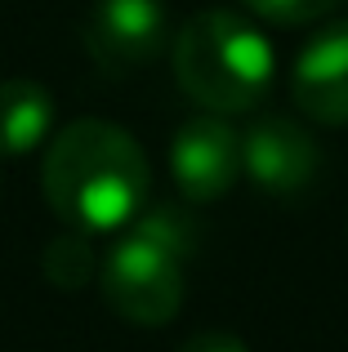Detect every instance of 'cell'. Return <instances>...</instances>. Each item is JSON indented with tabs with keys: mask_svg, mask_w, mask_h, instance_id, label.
Here are the masks:
<instances>
[{
	"mask_svg": "<svg viewBox=\"0 0 348 352\" xmlns=\"http://www.w3.org/2000/svg\"><path fill=\"white\" fill-rule=\"evenodd\" d=\"M290 98L317 125H348V23H331L304 45L290 72Z\"/></svg>",
	"mask_w": 348,
	"mask_h": 352,
	"instance_id": "obj_7",
	"label": "cell"
},
{
	"mask_svg": "<svg viewBox=\"0 0 348 352\" xmlns=\"http://www.w3.org/2000/svg\"><path fill=\"white\" fill-rule=\"evenodd\" d=\"M94 267H98V258H94V250H89L85 232L58 236L45 250V276H50L54 285H80V281H89Z\"/></svg>",
	"mask_w": 348,
	"mask_h": 352,
	"instance_id": "obj_9",
	"label": "cell"
},
{
	"mask_svg": "<svg viewBox=\"0 0 348 352\" xmlns=\"http://www.w3.org/2000/svg\"><path fill=\"white\" fill-rule=\"evenodd\" d=\"M170 36L161 0H98L85 23V50L107 76H130L148 67Z\"/></svg>",
	"mask_w": 348,
	"mask_h": 352,
	"instance_id": "obj_4",
	"label": "cell"
},
{
	"mask_svg": "<svg viewBox=\"0 0 348 352\" xmlns=\"http://www.w3.org/2000/svg\"><path fill=\"white\" fill-rule=\"evenodd\" d=\"M174 76L197 107L241 116L268 98L277 58H272V41L254 23L228 9H206L183 23L174 41Z\"/></svg>",
	"mask_w": 348,
	"mask_h": 352,
	"instance_id": "obj_2",
	"label": "cell"
},
{
	"mask_svg": "<svg viewBox=\"0 0 348 352\" xmlns=\"http://www.w3.org/2000/svg\"><path fill=\"white\" fill-rule=\"evenodd\" d=\"M170 170L192 206L219 201L241 179V134L219 112L188 120V125H179V134L170 143Z\"/></svg>",
	"mask_w": 348,
	"mask_h": 352,
	"instance_id": "obj_5",
	"label": "cell"
},
{
	"mask_svg": "<svg viewBox=\"0 0 348 352\" xmlns=\"http://www.w3.org/2000/svg\"><path fill=\"white\" fill-rule=\"evenodd\" d=\"M41 183L76 232H121L148 197V156L112 120H72L45 152Z\"/></svg>",
	"mask_w": 348,
	"mask_h": 352,
	"instance_id": "obj_1",
	"label": "cell"
},
{
	"mask_svg": "<svg viewBox=\"0 0 348 352\" xmlns=\"http://www.w3.org/2000/svg\"><path fill=\"white\" fill-rule=\"evenodd\" d=\"M192 223L170 206L134 214L98 258L107 308L134 326H166L183 303V258L192 254Z\"/></svg>",
	"mask_w": 348,
	"mask_h": 352,
	"instance_id": "obj_3",
	"label": "cell"
},
{
	"mask_svg": "<svg viewBox=\"0 0 348 352\" xmlns=\"http://www.w3.org/2000/svg\"><path fill=\"white\" fill-rule=\"evenodd\" d=\"M340 0H246V9H254L268 23H313V18L331 14Z\"/></svg>",
	"mask_w": 348,
	"mask_h": 352,
	"instance_id": "obj_10",
	"label": "cell"
},
{
	"mask_svg": "<svg viewBox=\"0 0 348 352\" xmlns=\"http://www.w3.org/2000/svg\"><path fill=\"white\" fill-rule=\"evenodd\" d=\"M322 165V152L308 138L304 125L286 116H268L254 120L241 134V174H250L263 192H277V197H290V192L308 188Z\"/></svg>",
	"mask_w": 348,
	"mask_h": 352,
	"instance_id": "obj_6",
	"label": "cell"
},
{
	"mask_svg": "<svg viewBox=\"0 0 348 352\" xmlns=\"http://www.w3.org/2000/svg\"><path fill=\"white\" fill-rule=\"evenodd\" d=\"M54 129V98L36 80L0 85V156H23L41 147Z\"/></svg>",
	"mask_w": 348,
	"mask_h": 352,
	"instance_id": "obj_8",
	"label": "cell"
},
{
	"mask_svg": "<svg viewBox=\"0 0 348 352\" xmlns=\"http://www.w3.org/2000/svg\"><path fill=\"white\" fill-rule=\"evenodd\" d=\"M179 352H250V348H246L237 335H224V330H201V335L183 339Z\"/></svg>",
	"mask_w": 348,
	"mask_h": 352,
	"instance_id": "obj_11",
	"label": "cell"
}]
</instances>
